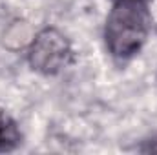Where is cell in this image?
<instances>
[{"mask_svg":"<svg viewBox=\"0 0 157 155\" xmlns=\"http://www.w3.org/2000/svg\"><path fill=\"white\" fill-rule=\"evenodd\" d=\"M150 17L143 2H117L108 15L104 39L117 59H130L146 42Z\"/></svg>","mask_w":157,"mask_h":155,"instance_id":"obj_1","label":"cell"},{"mask_svg":"<svg viewBox=\"0 0 157 155\" xmlns=\"http://www.w3.org/2000/svg\"><path fill=\"white\" fill-rule=\"evenodd\" d=\"M71 60V44L59 29L44 28L28 46V62L42 75L62 71Z\"/></svg>","mask_w":157,"mask_h":155,"instance_id":"obj_2","label":"cell"},{"mask_svg":"<svg viewBox=\"0 0 157 155\" xmlns=\"http://www.w3.org/2000/svg\"><path fill=\"white\" fill-rule=\"evenodd\" d=\"M35 37L31 26L24 20H15L6 31H4V46L17 51V49H24L31 44V40Z\"/></svg>","mask_w":157,"mask_h":155,"instance_id":"obj_3","label":"cell"},{"mask_svg":"<svg viewBox=\"0 0 157 155\" xmlns=\"http://www.w3.org/2000/svg\"><path fill=\"white\" fill-rule=\"evenodd\" d=\"M20 142V131L17 128V122L0 108V152L13 150Z\"/></svg>","mask_w":157,"mask_h":155,"instance_id":"obj_4","label":"cell"},{"mask_svg":"<svg viewBox=\"0 0 157 155\" xmlns=\"http://www.w3.org/2000/svg\"><path fill=\"white\" fill-rule=\"evenodd\" d=\"M146 11H148V17L150 20L157 22V0H146Z\"/></svg>","mask_w":157,"mask_h":155,"instance_id":"obj_5","label":"cell"},{"mask_svg":"<svg viewBox=\"0 0 157 155\" xmlns=\"http://www.w3.org/2000/svg\"><path fill=\"white\" fill-rule=\"evenodd\" d=\"M146 152H157V144H150L148 148H144Z\"/></svg>","mask_w":157,"mask_h":155,"instance_id":"obj_6","label":"cell"},{"mask_svg":"<svg viewBox=\"0 0 157 155\" xmlns=\"http://www.w3.org/2000/svg\"><path fill=\"white\" fill-rule=\"evenodd\" d=\"M117 2H143V0H117Z\"/></svg>","mask_w":157,"mask_h":155,"instance_id":"obj_7","label":"cell"}]
</instances>
